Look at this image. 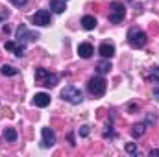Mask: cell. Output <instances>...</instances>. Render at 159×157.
Masks as SVG:
<instances>
[{
  "mask_svg": "<svg viewBox=\"0 0 159 157\" xmlns=\"http://www.w3.org/2000/svg\"><path fill=\"white\" fill-rule=\"evenodd\" d=\"M146 34L141 30V28H137V26H133V28H129V32H128V43H129V46H133V48H143L144 44H146Z\"/></svg>",
  "mask_w": 159,
  "mask_h": 157,
  "instance_id": "obj_1",
  "label": "cell"
},
{
  "mask_svg": "<svg viewBox=\"0 0 159 157\" xmlns=\"http://www.w3.org/2000/svg\"><path fill=\"white\" fill-rule=\"evenodd\" d=\"M61 98H63L65 102H69V104H74V105L81 104V100H83L81 91H80L78 87H74V85H67V87L61 91Z\"/></svg>",
  "mask_w": 159,
  "mask_h": 157,
  "instance_id": "obj_2",
  "label": "cell"
},
{
  "mask_svg": "<svg viewBox=\"0 0 159 157\" xmlns=\"http://www.w3.org/2000/svg\"><path fill=\"white\" fill-rule=\"evenodd\" d=\"M87 89H89V92H91L93 96H104V92H106V89H107V83H106V79L104 78L96 76V78L89 79Z\"/></svg>",
  "mask_w": 159,
  "mask_h": 157,
  "instance_id": "obj_3",
  "label": "cell"
},
{
  "mask_svg": "<svg viewBox=\"0 0 159 157\" xmlns=\"http://www.w3.org/2000/svg\"><path fill=\"white\" fill-rule=\"evenodd\" d=\"M124 17H126V7H124V4H120V2H113L111 4V11H109V22H113V24H120L122 20H124Z\"/></svg>",
  "mask_w": 159,
  "mask_h": 157,
  "instance_id": "obj_4",
  "label": "cell"
},
{
  "mask_svg": "<svg viewBox=\"0 0 159 157\" xmlns=\"http://www.w3.org/2000/svg\"><path fill=\"white\" fill-rule=\"evenodd\" d=\"M32 22L37 26H50V11L48 9H39L32 15Z\"/></svg>",
  "mask_w": 159,
  "mask_h": 157,
  "instance_id": "obj_5",
  "label": "cell"
},
{
  "mask_svg": "<svg viewBox=\"0 0 159 157\" xmlns=\"http://www.w3.org/2000/svg\"><path fill=\"white\" fill-rule=\"evenodd\" d=\"M17 39L22 41V43H26V41H37L39 39V34L37 32H30L24 24H20L19 30H17Z\"/></svg>",
  "mask_w": 159,
  "mask_h": 157,
  "instance_id": "obj_6",
  "label": "cell"
},
{
  "mask_svg": "<svg viewBox=\"0 0 159 157\" xmlns=\"http://www.w3.org/2000/svg\"><path fill=\"white\" fill-rule=\"evenodd\" d=\"M41 146L43 148H52L54 144H56V135H54V131L50 129V128H43L41 129Z\"/></svg>",
  "mask_w": 159,
  "mask_h": 157,
  "instance_id": "obj_7",
  "label": "cell"
},
{
  "mask_svg": "<svg viewBox=\"0 0 159 157\" xmlns=\"http://www.w3.org/2000/svg\"><path fill=\"white\" fill-rule=\"evenodd\" d=\"M98 52H100V56H102V57L109 59V57H113V56H115V46H113L111 43H102V44H100V48H98Z\"/></svg>",
  "mask_w": 159,
  "mask_h": 157,
  "instance_id": "obj_8",
  "label": "cell"
},
{
  "mask_svg": "<svg viewBox=\"0 0 159 157\" xmlns=\"http://www.w3.org/2000/svg\"><path fill=\"white\" fill-rule=\"evenodd\" d=\"M78 54L80 57H83V59H89L93 54H94V50H93V44H89V43H81L78 46Z\"/></svg>",
  "mask_w": 159,
  "mask_h": 157,
  "instance_id": "obj_9",
  "label": "cell"
},
{
  "mask_svg": "<svg viewBox=\"0 0 159 157\" xmlns=\"http://www.w3.org/2000/svg\"><path fill=\"white\" fill-rule=\"evenodd\" d=\"M6 50H11V52H15V56H24V52H26V46H24V43H20V44H15V43H11V41H7L6 43Z\"/></svg>",
  "mask_w": 159,
  "mask_h": 157,
  "instance_id": "obj_10",
  "label": "cell"
},
{
  "mask_svg": "<svg viewBox=\"0 0 159 157\" xmlns=\"http://www.w3.org/2000/svg\"><path fill=\"white\" fill-rule=\"evenodd\" d=\"M50 104V96L46 94V92H37L35 96H34V105H37V107H46Z\"/></svg>",
  "mask_w": 159,
  "mask_h": 157,
  "instance_id": "obj_11",
  "label": "cell"
},
{
  "mask_svg": "<svg viewBox=\"0 0 159 157\" xmlns=\"http://www.w3.org/2000/svg\"><path fill=\"white\" fill-rule=\"evenodd\" d=\"M81 26H83L85 30H94V28H96V19H94L93 15H85V17L81 19Z\"/></svg>",
  "mask_w": 159,
  "mask_h": 157,
  "instance_id": "obj_12",
  "label": "cell"
},
{
  "mask_svg": "<svg viewBox=\"0 0 159 157\" xmlns=\"http://www.w3.org/2000/svg\"><path fill=\"white\" fill-rule=\"evenodd\" d=\"M144 131H146V122H139V124H135V126L131 128V135H133L135 139H137V137H143Z\"/></svg>",
  "mask_w": 159,
  "mask_h": 157,
  "instance_id": "obj_13",
  "label": "cell"
},
{
  "mask_svg": "<svg viewBox=\"0 0 159 157\" xmlns=\"http://www.w3.org/2000/svg\"><path fill=\"white\" fill-rule=\"evenodd\" d=\"M50 9L56 11V13H63V11L67 9L65 0H50Z\"/></svg>",
  "mask_w": 159,
  "mask_h": 157,
  "instance_id": "obj_14",
  "label": "cell"
},
{
  "mask_svg": "<svg viewBox=\"0 0 159 157\" xmlns=\"http://www.w3.org/2000/svg\"><path fill=\"white\" fill-rule=\"evenodd\" d=\"M57 81H59V76H57V74H48L46 78L41 81V85H44V87H48V89H50V87H56V85H57Z\"/></svg>",
  "mask_w": 159,
  "mask_h": 157,
  "instance_id": "obj_15",
  "label": "cell"
},
{
  "mask_svg": "<svg viewBox=\"0 0 159 157\" xmlns=\"http://www.w3.org/2000/svg\"><path fill=\"white\" fill-rule=\"evenodd\" d=\"M96 70H98V74H107L111 70V63L109 61H102V63L96 65Z\"/></svg>",
  "mask_w": 159,
  "mask_h": 157,
  "instance_id": "obj_16",
  "label": "cell"
},
{
  "mask_svg": "<svg viewBox=\"0 0 159 157\" xmlns=\"http://www.w3.org/2000/svg\"><path fill=\"white\" fill-rule=\"evenodd\" d=\"M4 139H6L7 142H15V141H17V131H15L13 128H7V129L4 131Z\"/></svg>",
  "mask_w": 159,
  "mask_h": 157,
  "instance_id": "obj_17",
  "label": "cell"
},
{
  "mask_svg": "<svg viewBox=\"0 0 159 157\" xmlns=\"http://www.w3.org/2000/svg\"><path fill=\"white\" fill-rule=\"evenodd\" d=\"M48 74H50V72H48L46 69H43V67H41V69H37V70H35V81H39V83H41L43 79L48 76Z\"/></svg>",
  "mask_w": 159,
  "mask_h": 157,
  "instance_id": "obj_18",
  "label": "cell"
},
{
  "mask_svg": "<svg viewBox=\"0 0 159 157\" xmlns=\"http://www.w3.org/2000/svg\"><path fill=\"white\" fill-rule=\"evenodd\" d=\"M2 74L4 76H15V74H19V70L13 69V67H9V65H4L2 67Z\"/></svg>",
  "mask_w": 159,
  "mask_h": 157,
  "instance_id": "obj_19",
  "label": "cell"
},
{
  "mask_svg": "<svg viewBox=\"0 0 159 157\" xmlns=\"http://www.w3.org/2000/svg\"><path fill=\"white\" fill-rule=\"evenodd\" d=\"M126 152L128 154H137V146L133 142H129V144H126Z\"/></svg>",
  "mask_w": 159,
  "mask_h": 157,
  "instance_id": "obj_20",
  "label": "cell"
},
{
  "mask_svg": "<svg viewBox=\"0 0 159 157\" xmlns=\"http://www.w3.org/2000/svg\"><path fill=\"white\" fill-rule=\"evenodd\" d=\"M152 79H154L156 83H159V67L152 69Z\"/></svg>",
  "mask_w": 159,
  "mask_h": 157,
  "instance_id": "obj_21",
  "label": "cell"
},
{
  "mask_svg": "<svg viewBox=\"0 0 159 157\" xmlns=\"http://www.w3.org/2000/svg\"><path fill=\"white\" fill-rule=\"evenodd\" d=\"M26 2H28V0H11V4H13V6H17V7H20V6H24Z\"/></svg>",
  "mask_w": 159,
  "mask_h": 157,
  "instance_id": "obj_22",
  "label": "cell"
},
{
  "mask_svg": "<svg viewBox=\"0 0 159 157\" xmlns=\"http://www.w3.org/2000/svg\"><path fill=\"white\" fill-rule=\"evenodd\" d=\"M80 135H81V137H87V135H89V128H87V126H83V128L80 129Z\"/></svg>",
  "mask_w": 159,
  "mask_h": 157,
  "instance_id": "obj_23",
  "label": "cell"
},
{
  "mask_svg": "<svg viewBox=\"0 0 159 157\" xmlns=\"http://www.w3.org/2000/svg\"><path fill=\"white\" fill-rule=\"evenodd\" d=\"M152 122H156V115H148V118H146V126L152 124Z\"/></svg>",
  "mask_w": 159,
  "mask_h": 157,
  "instance_id": "obj_24",
  "label": "cell"
},
{
  "mask_svg": "<svg viewBox=\"0 0 159 157\" xmlns=\"http://www.w3.org/2000/svg\"><path fill=\"white\" fill-rule=\"evenodd\" d=\"M7 15H9V11H7V9H4V11H2V13H0V20H2V19H4V17H7Z\"/></svg>",
  "mask_w": 159,
  "mask_h": 157,
  "instance_id": "obj_25",
  "label": "cell"
},
{
  "mask_svg": "<svg viewBox=\"0 0 159 157\" xmlns=\"http://www.w3.org/2000/svg\"><path fill=\"white\" fill-rule=\"evenodd\" d=\"M154 98H157L159 100V89H154Z\"/></svg>",
  "mask_w": 159,
  "mask_h": 157,
  "instance_id": "obj_26",
  "label": "cell"
},
{
  "mask_svg": "<svg viewBox=\"0 0 159 157\" xmlns=\"http://www.w3.org/2000/svg\"><path fill=\"white\" fill-rule=\"evenodd\" d=\"M150 155L154 157V155H159V150H152V152H150Z\"/></svg>",
  "mask_w": 159,
  "mask_h": 157,
  "instance_id": "obj_27",
  "label": "cell"
},
{
  "mask_svg": "<svg viewBox=\"0 0 159 157\" xmlns=\"http://www.w3.org/2000/svg\"><path fill=\"white\" fill-rule=\"evenodd\" d=\"M128 2H135V0H128Z\"/></svg>",
  "mask_w": 159,
  "mask_h": 157,
  "instance_id": "obj_28",
  "label": "cell"
}]
</instances>
